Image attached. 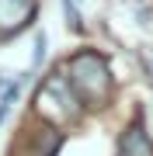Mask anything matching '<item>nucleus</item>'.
<instances>
[{"mask_svg":"<svg viewBox=\"0 0 153 156\" xmlns=\"http://www.w3.org/2000/svg\"><path fill=\"white\" fill-rule=\"evenodd\" d=\"M66 83L70 90L77 94L80 108H91V111H101V108L111 101V69H108V59L94 49H84L70 59V69H66Z\"/></svg>","mask_w":153,"mask_h":156,"instance_id":"nucleus-1","label":"nucleus"},{"mask_svg":"<svg viewBox=\"0 0 153 156\" xmlns=\"http://www.w3.org/2000/svg\"><path fill=\"white\" fill-rule=\"evenodd\" d=\"M35 108H38V115L46 118V125H52V128L73 122V118L84 111L80 101H77V94L70 90L66 76H49V80H42L38 97H35Z\"/></svg>","mask_w":153,"mask_h":156,"instance_id":"nucleus-2","label":"nucleus"},{"mask_svg":"<svg viewBox=\"0 0 153 156\" xmlns=\"http://www.w3.org/2000/svg\"><path fill=\"white\" fill-rule=\"evenodd\" d=\"M59 142H63V132L52 128V125H42V132H28V128H24L17 146H14V153L24 149V156H56Z\"/></svg>","mask_w":153,"mask_h":156,"instance_id":"nucleus-3","label":"nucleus"},{"mask_svg":"<svg viewBox=\"0 0 153 156\" xmlns=\"http://www.w3.org/2000/svg\"><path fill=\"white\" fill-rule=\"evenodd\" d=\"M35 14V0H0V42L14 38Z\"/></svg>","mask_w":153,"mask_h":156,"instance_id":"nucleus-4","label":"nucleus"},{"mask_svg":"<svg viewBox=\"0 0 153 156\" xmlns=\"http://www.w3.org/2000/svg\"><path fill=\"white\" fill-rule=\"evenodd\" d=\"M118 156H153V142H150L146 128H143V118L132 122L118 135Z\"/></svg>","mask_w":153,"mask_h":156,"instance_id":"nucleus-5","label":"nucleus"},{"mask_svg":"<svg viewBox=\"0 0 153 156\" xmlns=\"http://www.w3.org/2000/svg\"><path fill=\"white\" fill-rule=\"evenodd\" d=\"M46 49H49V42H46V35H35V52H31V73H38L42 69V62H46Z\"/></svg>","mask_w":153,"mask_h":156,"instance_id":"nucleus-6","label":"nucleus"},{"mask_svg":"<svg viewBox=\"0 0 153 156\" xmlns=\"http://www.w3.org/2000/svg\"><path fill=\"white\" fill-rule=\"evenodd\" d=\"M63 11H66V21H70V28L80 31V14H77V0H63Z\"/></svg>","mask_w":153,"mask_h":156,"instance_id":"nucleus-7","label":"nucleus"},{"mask_svg":"<svg viewBox=\"0 0 153 156\" xmlns=\"http://www.w3.org/2000/svg\"><path fill=\"white\" fill-rule=\"evenodd\" d=\"M7 111H11V104H7V101H0V122L7 118Z\"/></svg>","mask_w":153,"mask_h":156,"instance_id":"nucleus-8","label":"nucleus"}]
</instances>
